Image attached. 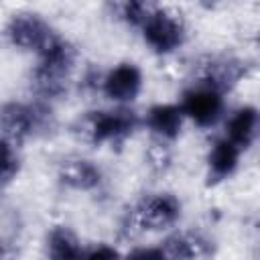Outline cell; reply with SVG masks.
I'll list each match as a JSON object with an SVG mask.
<instances>
[{
    "instance_id": "6da1fadb",
    "label": "cell",
    "mask_w": 260,
    "mask_h": 260,
    "mask_svg": "<svg viewBox=\"0 0 260 260\" xmlns=\"http://www.w3.org/2000/svg\"><path fill=\"white\" fill-rule=\"evenodd\" d=\"M77 59L75 47L63 37H55V41L39 55V63L32 69L30 85L43 100H55L67 93V81L73 71Z\"/></svg>"
},
{
    "instance_id": "7a4b0ae2",
    "label": "cell",
    "mask_w": 260,
    "mask_h": 260,
    "mask_svg": "<svg viewBox=\"0 0 260 260\" xmlns=\"http://www.w3.org/2000/svg\"><path fill=\"white\" fill-rule=\"evenodd\" d=\"M138 128V116L128 108L116 110H91L81 114L73 122V134L91 146L104 142L120 144L134 134Z\"/></svg>"
},
{
    "instance_id": "3957f363",
    "label": "cell",
    "mask_w": 260,
    "mask_h": 260,
    "mask_svg": "<svg viewBox=\"0 0 260 260\" xmlns=\"http://www.w3.org/2000/svg\"><path fill=\"white\" fill-rule=\"evenodd\" d=\"M53 128L55 116L45 102H6L0 108V138L12 144H18L35 134H47Z\"/></svg>"
},
{
    "instance_id": "277c9868",
    "label": "cell",
    "mask_w": 260,
    "mask_h": 260,
    "mask_svg": "<svg viewBox=\"0 0 260 260\" xmlns=\"http://www.w3.org/2000/svg\"><path fill=\"white\" fill-rule=\"evenodd\" d=\"M142 37L154 53L169 55L185 43V24L179 14L156 6L142 24Z\"/></svg>"
},
{
    "instance_id": "5b68a950",
    "label": "cell",
    "mask_w": 260,
    "mask_h": 260,
    "mask_svg": "<svg viewBox=\"0 0 260 260\" xmlns=\"http://www.w3.org/2000/svg\"><path fill=\"white\" fill-rule=\"evenodd\" d=\"M8 41L22 51H37L39 55L55 41L57 32L37 12H18L8 20Z\"/></svg>"
},
{
    "instance_id": "8992f818",
    "label": "cell",
    "mask_w": 260,
    "mask_h": 260,
    "mask_svg": "<svg viewBox=\"0 0 260 260\" xmlns=\"http://www.w3.org/2000/svg\"><path fill=\"white\" fill-rule=\"evenodd\" d=\"M179 108L183 116L193 120L199 128H211L223 114V95L199 81L183 91Z\"/></svg>"
},
{
    "instance_id": "52a82bcc",
    "label": "cell",
    "mask_w": 260,
    "mask_h": 260,
    "mask_svg": "<svg viewBox=\"0 0 260 260\" xmlns=\"http://www.w3.org/2000/svg\"><path fill=\"white\" fill-rule=\"evenodd\" d=\"M134 217L136 223L144 230H167L175 225V221L181 217V201L171 193L148 195L138 203Z\"/></svg>"
},
{
    "instance_id": "ba28073f",
    "label": "cell",
    "mask_w": 260,
    "mask_h": 260,
    "mask_svg": "<svg viewBox=\"0 0 260 260\" xmlns=\"http://www.w3.org/2000/svg\"><path fill=\"white\" fill-rule=\"evenodd\" d=\"M102 89L106 98L116 104H130L142 89V71L134 63H120L102 77Z\"/></svg>"
},
{
    "instance_id": "9c48e42d",
    "label": "cell",
    "mask_w": 260,
    "mask_h": 260,
    "mask_svg": "<svg viewBox=\"0 0 260 260\" xmlns=\"http://www.w3.org/2000/svg\"><path fill=\"white\" fill-rule=\"evenodd\" d=\"M248 65L242 59L236 57H215L203 67V77L201 83L209 85L217 93H225L232 87L240 83V79L246 75Z\"/></svg>"
},
{
    "instance_id": "30bf717a",
    "label": "cell",
    "mask_w": 260,
    "mask_h": 260,
    "mask_svg": "<svg viewBox=\"0 0 260 260\" xmlns=\"http://www.w3.org/2000/svg\"><path fill=\"white\" fill-rule=\"evenodd\" d=\"M240 162V150L228 140L219 138L213 142L207 154V185H217L232 177Z\"/></svg>"
},
{
    "instance_id": "8fae6325",
    "label": "cell",
    "mask_w": 260,
    "mask_h": 260,
    "mask_svg": "<svg viewBox=\"0 0 260 260\" xmlns=\"http://www.w3.org/2000/svg\"><path fill=\"white\" fill-rule=\"evenodd\" d=\"M59 181L75 191H91L102 183V171L87 158H67L59 165Z\"/></svg>"
},
{
    "instance_id": "7c38bea8",
    "label": "cell",
    "mask_w": 260,
    "mask_h": 260,
    "mask_svg": "<svg viewBox=\"0 0 260 260\" xmlns=\"http://www.w3.org/2000/svg\"><path fill=\"white\" fill-rule=\"evenodd\" d=\"M258 132V110L254 106L238 108L225 126V138L242 152L252 146Z\"/></svg>"
},
{
    "instance_id": "4fadbf2b",
    "label": "cell",
    "mask_w": 260,
    "mask_h": 260,
    "mask_svg": "<svg viewBox=\"0 0 260 260\" xmlns=\"http://www.w3.org/2000/svg\"><path fill=\"white\" fill-rule=\"evenodd\" d=\"M183 112L179 104H156L146 114V126L160 140H175L183 128Z\"/></svg>"
},
{
    "instance_id": "5bb4252c",
    "label": "cell",
    "mask_w": 260,
    "mask_h": 260,
    "mask_svg": "<svg viewBox=\"0 0 260 260\" xmlns=\"http://www.w3.org/2000/svg\"><path fill=\"white\" fill-rule=\"evenodd\" d=\"M160 250L165 260H197L207 252V240L197 234H173Z\"/></svg>"
},
{
    "instance_id": "9a60e30c",
    "label": "cell",
    "mask_w": 260,
    "mask_h": 260,
    "mask_svg": "<svg viewBox=\"0 0 260 260\" xmlns=\"http://www.w3.org/2000/svg\"><path fill=\"white\" fill-rule=\"evenodd\" d=\"M47 256L49 260H81L83 250L67 225H55L47 236Z\"/></svg>"
},
{
    "instance_id": "2e32d148",
    "label": "cell",
    "mask_w": 260,
    "mask_h": 260,
    "mask_svg": "<svg viewBox=\"0 0 260 260\" xmlns=\"http://www.w3.org/2000/svg\"><path fill=\"white\" fill-rule=\"evenodd\" d=\"M20 171V158L12 142L0 138V187L12 183Z\"/></svg>"
},
{
    "instance_id": "e0dca14e",
    "label": "cell",
    "mask_w": 260,
    "mask_h": 260,
    "mask_svg": "<svg viewBox=\"0 0 260 260\" xmlns=\"http://www.w3.org/2000/svg\"><path fill=\"white\" fill-rule=\"evenodd\" d=\"M156 6L154 4H148V2H122V4H116L114 10L118 12V16L122 20H126L128 24L132 26H140L146 22V18L152 14Z\"/></svg>"
},
{
    "instance_id": "ac0fdd59",
    "label": "cell",
    "mask_w": 260,
    "mask_h": 260,
    "mask_svg": "<svg viewBox=\"0 0 260 260\" xmlns=\"http://www.w3.org/2000/svg\"><path fill=\"white\" fill-rule=\"evenodd\" d=\"M146 160H148L152 171H156V173L167 171L169 165H171V150H169V146L162 144V140L160 142H152L150 148L146 150Z\"/></svg>"
},
{
    "instance_id": "d6986e66",
    "label": "cell",
    "mask_w": 260,
    "mask_h": 260,
    "mask_svg": "<svg viewBox=\"0 0 260 260\" xmlns=\"http://www.w3.org/2000/svg\"><path fill=\"white\" fill-rule=\"evenodd\" d=\"M81 260H122L120 252L108 244H100L95 248H91L89 252H83Z\"/></svg>"
},
{
    "instance_id": "ffe728a7",
    "label": "cell",
    "mask_w": 260,
    "mask_h": 260,
    "mask_svg": "<svg viewBox=\"0 0 260 260\" xmlns=\"http://www.w3.org/2000/svg\"><path fill=\"white\" fill-rule=\"evenodd\" d=\"M124 260H165V256H162V250L160 248L140 246V248L130 250Z\"/></svg>"
},
{
    "instance_id": "44dd1931",
    "label": "cell",
    "mask_w": 260,
    "mask_h": 260,
    "mask_svg": "<svg viewBox=\"0 0 260 260\" xmlns=\"http://www.w3.org/2000/svg\"><path fill=\"white\" fill-rule=\"evenodd\" d=\"M0 258H2V252H0Z\"/></svg>"
}]
</instances>
